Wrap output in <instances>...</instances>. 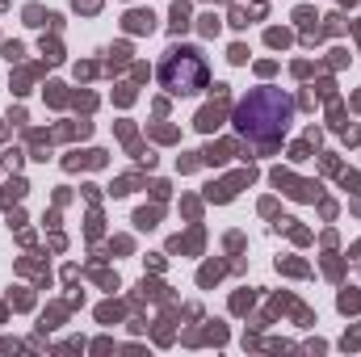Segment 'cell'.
Returning a JSON list of instances; mask_svg holds the SVG:
<instances>
[{
	"mask_svg": "<svg viewBox=\"0 0 361 357\" xmlns=\"http://www.w3.org/2000/svg\"><path fill=\"white\" fill-rule=\"evenodd\" d=\"M286 118H290V101L277 89H257L240 109H235L240 135H248V139H257V143H273V139L286 131Z\"/></svg>",
	"mask_w": 361,
	"mask_h": 357,
	"instance_id": "obj_1",
	"label": "cell"
},
{
	"mask_svg": "<svg viewBox=\"0 0 361 357\" xmlns=\"http://www.w3.org/2000/svg\"><path fill=\"white\" fill-rule=\"evenodd\" d=\"M160 80H164V89H173V92H197V89H206V63L193 51H173L164 59V68H160Z\"/></svg>",
	"mask_w": 361,
	"mask_h": 357,
	"instance_id": "obj_2",
	"label": "cell"
}]
</instances>
